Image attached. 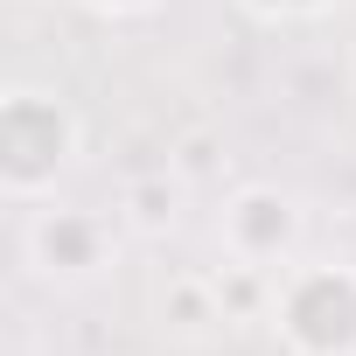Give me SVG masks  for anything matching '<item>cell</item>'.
Instances as JSON below:
<instances>
[{
    "label": "cell",
    "mask_w": 356,
    "mask_h": 356,
    "mask_svg": "<svg viewBox=\"0 0 356 356\" xmlns=\"http://www.w3.org/2000/svg\"><path fill=\"white\" fill-rule=\"evenodd\" d=\"M266 321L286 356H356V266L293 259L266 280Z\"/></svg>",
    "instance_id": "obj_1"
},
{
    "label": "cell",
    "mask_w": 356,
    "mask_h": 356,
    "mask_svg": "<svg viewBox=\"0 0 356 356\" xmlns=\"http://www.w3.org/2000/svg\"><path fill=\"white\" fill-rule=\"evenodd\" d=\"M70 161H77V112L56 91L15 84L0 98V189L15 203H49Z\"/></svg>",
    "instance_id": "obj_2"
},
{
    "label": "cell",
    "mask_w": 356,
    "mask_h": 356,
    "mask_svg": "<svg viewBox=\"0 0 356 356\" xmlns=\"http://www.w3.org/2000/svg\"><path fill=\"white\" fill-rule=\"evenodd\" d=\"M300 231H307L300 203H293L286 189H266V182L238 189V196L217 210V245H224V259H231L238 273H266V280H273L280 266L300 259Z\"/></svg>",
    "instance_id": "obj_3"
},
{
    "label": "cell",
    "mask_w": 356,
    "mask_h": 356,
    "mask_svg": "<svg viewBox=\"0 0 356 356\" xmlns=\"http://www.w3.org/2000/svg\"><path fill=\"white\" fill-rule=\"evenodd\" d=\"M22 252H29V266H35V280H49V286H91L105 266H112V224L98 217V210H35L29 217V231H22Z\"/></svg>",
    "instance_id": "obj_4"
},
{
    "label": "cell",
    "mask_w": 356,
    "mask_h": 356,
    "mask_svg": "<svg viewBox=\"0 0 356 356\" xmlns=\"http://www.w3.org/2000/svg\"><path fill=\"white\" fill-rule=\"evenodd\" d=\"M175 203H182V182L147 175V182L126 189V224H133V231H168V224H175Z\"/></svg>",
    "instance_id": "obj_5"
},
{
    "label": "cell",
    "mask_w": 356,
    "mask_h": 356,
    "mask_svg": "<svg viewBox=\"0 0 356 356\" xmlns=\"http://www.w3.org/2000/svg\"><path fill=\"white\" fill-rule=\"evenodd\" d=\"M245 8H252L259 22H314V15L335 8V0H245Z\"/></svg>",
    "instance_id": "obj_6"
},
{
    "label": "cell",
    "mask_w": 356,
    "mask_h": 356,
    "mask_svg": "<svg viewBox=\"0 0 356 356\" xmlns=\"http://www.w3.org/2000/svg\"><path fill=\"white\" fill-rule=\"evenodd\" d=\"M84 8H98V15H112V22H133V15H154L161 0H84Z\"/></svg>",
    "instance_id": "obj_7"
}]
</instances>
